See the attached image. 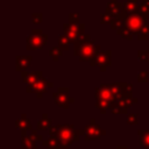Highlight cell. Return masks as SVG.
Instances as JSON below:
<instances>
[{"label": "cell", "mask_w": 149, "mask_h": 149, "mask_svg": "<svg viewBox=\"0 0 149 149\" xmlns=\"http://www.w3.org/2000/svg\"><path fill=\"white\" fill-rule=\"evenodd\" d=\"M139 40H147L149 37V23H146L136 34Z\"/></svg>", "instance_id": "cell-19"}, {"label": "cell", "mask_w": 149, "mask_h": 149, "mask_svg": "<svg viewBox=\"0 0 149 149\" xmlns=\"http://www.w3.org/2000/svg\"><path fill=\"white\" fill-rule=\"evenodd\" d=\"M61 54H62V49L59 47H55V48H52L50 50V56H52V59L54 61H57L58 57L61 56Z\"/></svg>", "instance_id": "cell-21"}, {"label": "cell", "mask_w": 149, "mask_h": 149, "mask_svg": "<svg viewBox=\"0 0 149 149\" xmlns=\"http://www.w3.org/2000/svg\"><path fill=\"white\" fill-rule=\"evenodd\" d=\"M140 10L149 14V0H142V2L140 3Z\"/></svg>", "instance_id": "cell-24"}, {"label": "cell", "mask_w": 149, "mask_h": 149, "mask_svg": "<svg viewBox=\"0 0 149 149\" xmlns=\"http://www.w3.org/2000/svg\"><path fill=\"white\" fill-rule=\"evenodd\" d=\"M48 41V35L43 34L41 29H34L31 34L27 37V49L28 50H40L44 47Z\"/></svg>", "instance_id": "cell-4"}, {"label": "cell", "mask_w": 149, "mask_h": 149, "mask_svg": "<svg viewBox=\"0 0 149 149\" xmlns=\"http://www.w3.org/2000/svg\"><path fill=\"white\" fill-rule=\"evenodd\" d=\"M100 50V47L95 43V41L91 40L88 34H84L79 37V40L74 43V55L79 57L80 61H87L90 62L95 54Z\"/></svg>", "instance_id": "cell-2"}, {"label": "cell", "mask_w": 149, "mask_h": 149, "mask_svg": "<svg viewBox=\"0 0 149 149\" xmlns=\"http://www.w3.org/2000/svg\"><path fill=\"white\" fill-rule=\"evenodd\" d=\"M139 144L144 149H149V129H140L137 132Z\"/></svg>", "instance_id": "cell-15"}, {"label": "cell", "mask_w": 149, "mask_h": 149, "mask_svg": "<svg viewBox=\"0 0 149 149\" xmlns=\"http://www.w3.org/2000/svg\"><path fill=\"white\" fill-rule=\"evenodd\" d=\"M16 127L21 129V133H22V136L26 135V132L27 130H30L31 129V123H30V120L28 119V116L26 114H22L21 118L19 120H16L15 122Z\"/></svg>", "instance_id": "cell-12"}, {"label": "cell", "mask_w": 149, "mask_h": 149, "mask_svg": "<svg viewBox=\"0 0 149 149\" xmlns=\"http://www.w3.org/2000/svg\"><path fill=\"white\" fill-rule=\"evenodd\" d=\"M52 97H54V101L55 104H57L59 107H63V108H69L70 104L73 102V99H71L69 97V88L68 87H59L56 92L52 93Z\"/></svg>", "instance_id": "cell-9"}, {"label": "cell", "mask_w": 149, "mask_h": 149, "mask_svg": "<svg viewBox=\"0 0 149 149\" xmlns=\"http://www.w3.org/2000/svg\"><path fill=\"white\" fill-rule=\"evenodd\" d=\"M137 102V99L136 98H121V99H118V100H114L112 104H111V107H109V111L113 113V114H126L128 108L136 104Z\"/></svg>", "instance_id": "cell-5"}, {"label": "cell", "mask_w": 149, "mask_h": 149, "mask_svg": "<svg viewBox=\"0 0 149 149\" xmlns=\"http://www.w3.org/2000/svg\"><path fill=\"white\" fill-rule=\"evenodd\" d=\"M71 44V41L69 40V37L66 35H61L58 37V47L62 49V50H68L69 47Z\"/></svg>", "instance_id": "cell-18"}, {"label": "cell", "mask_w": 149, "mask_h": 149, "mask_svg": "<svg viewBox=\"0 0 149 149\" xmlns=\"http://www.w3.org/2000/svg\"><path fill=\"white\" fill-rule=\"evenodd\" d=\"M111 55L112 54L108 50H99L95 54V56L90 61V64L92 66H99L102 71H105L106 68L111 64Z\"/></svg>", "instance_id": "cell-8"}, {"label": "cell", "mask_w": 149, "mask_h": 149, "mask_svg": "<svg viewBox=\"0 0 149 149\" xmlns=\"http://www.w3.org/2000/svg\"><path fill=\"white\" fill-rule=\"evenodd\" d=\"M139 55V59L141 61H144V62H149V52L148 50H141L137 52Z\"/></svg>", "instance_id": "cell-22"}, {"label": "cell", "mask_w": 149, "mask_h": 149, "mask_svg": "<svg viewBox=\"0 0 149 149\" xmlns=\"http://www.w3.org/2000/svg\"><path fill=\"white\" fill-rule=\"evenodd\" d=\"M114 16H112L111 14H108L107 12H105L104 14H101V23H111Z\"/></svg>", "instance_id": "cell-23"}, {"label": "cell", "mask_w": 149, "mask_h": 149, "mask_svg": "<svg viewBox=\"0 0 149 149\" xmlns=\"http://www.w3.org/2000/svg\"><path fill=\"white\" fill-rule=\"evenodd\" d=\"M31 62V56H16V71H23L30 65Z\"/></svg>", "instance_id": "cell-13"}, {"label": "cell", "mask_w": 149, "mask_h": 149, "mask_svg": "<svg viewBox=\"0 0 149 149\" xmlns=\"http://www.w3.org/2000/svg\"><path fill=\"white\" fill-rule=\"evenodd\" d=\"M52 86H54V84L51 81H48L47 79H44L42 77L38 80H36L34 84L28 85L27 86V92H35L38 98H42V95L47 91V88L48 87H52Z\"/></svg>", "instance_id": "cell-10"}, {"label": "cell", "mask_w": 149, "mask_h": 149, "mask_svg": "<svg viewBox=\"0 0 149 149\" xmlns=\"http://www.w3.org/2000/svg\"><path fill=\"white\" fill-rule=\"evenodd\" d=\"M33 23H41L42 22V14L41 13H34L33 15Z\"/></svg>", "instance_id": "cell-28"}, {"label": "cell", "mask_w": 149, "mask_h": 149, "mask_svg": "<svg viewBox=\"0 0 149 149\" xmlns=\"http://www.w3.org/2000/svg\"><path fill=\"white\" fill-rule=\"evenodd\" d=\"M31 136H33L36 141H43V140H42V135H38V134H37V129H33V130H31Z\"/></svg>", "instance_id": "cell-29"}, {"label": "cell", "mask_w": 149, "mask_h": 149, "mask_svg": "<svg viewBox=\"0 0 149 149\" xmlns=\"http://www.w3.org/2000/svg\"><path fill=\"white\" fill-rule=\"evenodd\" d=\"M42 146L47 147L48 149H68L57 137H54V136H50L48 140H43Z\"/></svg>", "instance_id": "cell-11"}, {"label": "cell", "mask_w": 149, "mask_h": 149, "mask_svg": "<svg viewBox=\"0 0 149 149\" xmlns=\"http://www.w3.org/2000/svg\"><path fill=\"white\" fill-rule=\"evenodd\" d=\"M63 29H64V35H66L69 37L71 43H76L79 40V37L84 35L85 26L83 23L74 24V23L69 22V23L63 26Z\"/></svg>", "instance_id": "cell-6"}, {"label": "cell", "mask_w": 149, "mask_h": 149, "mask_svg": "<svg viewBox=\"0 0 149 149\" xmlns=\"http://www.w3.org/2000/svg\"><path fill=\"white\" fill-rule=\"evenodd\" d=\"M69 19H70V22L71 23H74V24H79V14H73V13H70L69 14Z\"/></svg>", "instance_id": "cell-27"}, {"label": "cell", "mask_w": 149, "mask_h": 149, "mask_svg": "<svg viewBox=\"0 0 149 149\" xmlns=\"http://www.w3.org/2000/svg\"><path fill=\"white\" fill-rule=\"evenodd\" d=\"M42 71H35V72H30V73H27V72H22V78H23V81L28 85H31L34 84L36 80H38L40 78H42Z\"/></svg>", "instance_id": "cell-14"}, {"label": "cell", "mask_w": 149, "mask_h": 149, "mask_svg": "<svg viewBox=\"0 0 149 149\" xmlns=\"http://www.w3.org/2000/svg\"><path fill=\"white\" fill-rule=\"evenodd\" d=\"M139 120H137V114H129L128 119H127V123L128 125H137Z\"/></svg>", "instance_id": "cell-26"}, {"label": "cell", "mask_w": 149, "mask_h": 149, "mask_svg": "<svg viewBox=\"0 0 149 149\" xmlns=\"http://www.w3.org/2000/svg\"><path fill=\"white\" fill-rule=\"evenodd\" d=\"M148 52H149V48H148Z\"/></svg>", "instance_id": "cell-31"}, {"label": "cell", "mask_w": 149, "mask_h": 149, "mask_svg": "<svg viewBox=\"0 0 149 149\" xmlns=\"http://www.w3.org/2000/svg\"><path fill=\"white\" fill-rule=\"evenodd\" d=\"M116 149H128V148H127L126 146H118Z\"/></svg>", "instance_id": "cell-30"}, {"label": "cell", "mask_w": 149, "mask_h": 149, "mask_svg": "<svg viewBox=\"0 0 149 149\" xmlns=\"http://www.w3.org/2000/svg\"><path fill=\"white\" fill-rule=\"evenodd\" d=\"M148 66H149V65H148Z\"/></svg>", "instance_id": "cell-32"}, {"label": "cell", "mask_w": 149, "mask_h": 149, "mask_svg": "<svg viewBox=\"0 0 149 149\" xmlns=\"http://www.w3.org/2000/svg\"><path fill=\"white\" fill-rule=\"evenodd\" d=\"M49 135L57 137L68 149H70V146L74 141H78L80 135H84V129H74L72 125H58L49 129Z\"/></svg>", "instance_id": "cell-1"}, {"label": "cell", "mask_w": 149, "mask_h": 149, "mask_svg": "<svg viewBox=\"0 0 149 149\" xmlns=\"http://www.w3.org/2000/svg\"><path fill=\"white\" fill-rule=\"evenodd\" d=\"M147 16L148 14L140 9L136 13H132V14L123 13V27L128 28L133 34H137L139 30L147 23L146 22Z\"/></svg>", "instance_id": "cell-3"}, {"label": "cell", "mask_w": 149, "mask_h": 149, "mask_svg": "<svg viewBox=\"0 0 149 149\" xmlns=\"http://www.w3.org/2000/svg\"><path fill=\"white\" fill-rule=\"evenodd\" d=\"M118 34L121 35V37H125V38H128V40H132V38H133V35H134V34H133L128 28H126V27L120 28V29L118 30Z\"/></svg>", "instance_id": "cell-20"}, {"label": "cell", "mask_w": 149, "mask_h": 149, "mask_svg": "<svg viewBox=\"0 0 149 149\" xmlns=\"http://www.w3.org/2000/svg\"><path fill=\"white\" fill-rule=\"evenodd\" d=\"M50 128H51V120L48 118V114L44 113V114H42V118L37 122V129L47 130V129H50Z\"/></svg>", "instance_id": "cell-17"}, {"label": "cell", "mask_w": 149, "mask_h": 149, "mask_svg": "<svg viewBox=\"0 0 149 149\" xmlns=\"http://www.w3.org/2000/svg\"><path fill=\"white\" fill-rule=\"evenodd\" d=\"M21 149H37L36 148V140L30 135V136H22L21 140Z\"/></svg>", "instance_id": "cell-16"}, {"label": "cell", "mask_w": 149, "mask_h": 149, "mask_svg": "<svg viewBox=\"0 0 149 149\" xmlns=\"http://www.w3.org/2000/svg\"><path fill=\"white\" fill-rule=\"evenodd\" d=\"M106 135V130L102 129L97 122L94 119H91L90 123L85 127L84 129V139L86 141H90V140H97V139H100L101 136Z\"/></svg>", "instance_id": "cell-7"}, {"label": "cell", "mask_w": 149, "mask_h": 149, "mask_svg": "<svg viewBox=\"0 0 149 149\" xmlns=\"http://www.w3.org/2000/svg\"><path fill=\"white\" fill-rule=\"evenodd\" d=\"M137 80H139L140 83H146V81L148 80V72H147V71H141V72H139Z\"/></svg>", "instance_id": "cell-25"}]
</instances>
